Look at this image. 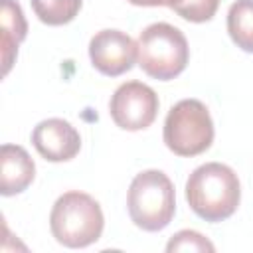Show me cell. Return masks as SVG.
Wrapping results in <instances>:
<instances>
[{
    "instance_id": "1",
    "label": "cell",
    "mask_w": 253,
    "mask_h": 253,
    "mask_svg": "<svg viewBox=\"0 0 253 253\" xmlns=\"http://www.w3.org/2000/svg\"><path fill=\"white\" fill-rule=\"evenodd\" d=\"M186 200L198 217L210 223L223 221L241 202L239 178L227 164L206 162L188 176Z\"/></svg>"
},
{
    "instance_id": "2",
    "label": "cell",
    "mask_w": 253,
    "mask_h": 253,
    "mask_svg": "<svg viewBox=\"0 0 253 253\" xmlns=\"http://www.w3.org/2000/svg\"><path fill=\"white\" fill-rule=\"evenodd\" d=\"M105 227V217L99 202L85 192L61 194L49 213V229L57 243L69 249H79L95 243Z\"/></svg>"
},
{
    "instance_id": "3",
    "label": "cell",
    "mask_w": 253,
    "mask_h": 253,
    "mask_svg": "<svg viewBox=\"0 0 253 253\" xmlns=\"http://www.w3.org/2000/svg\"><path fill=\"white\" fill-rule=\"evenodd\" d=\"M130 221L142 231H162L176 213L174 184L162 170L138 172L126 194Z\"/></svg>"
},
{
    "instance_id": "4",
    "label": "cell",
    "mask_w": 253,
    "mask_h": 253,
    "mask_svg": "<svg viewBox=\"0 0 253 253\" xmlns=\"http://www.w3.org/2000/svg\"><path fill=\"white\" fill-rule=\"evenodd\" d=\"M136 45L140 69L158 81H170L178 77L190 61L186 36L176 26L166 22L146 26L140 32Z\"/></svg>"
},
{
    "instance_id": "5",
    "label": "cell",
    "mask_w": 253,
    "mask_h": 253,
    "mask_svg": "<svg viewBox=\"0 0 253 253\" xmlns=\"http://www.w3.org/2000/svg\"><path fill=\"white\" fill-rule=\"evenodd\" d=\"M213 121L208 107L198 99L178 101L164 121V144L176 156H198L213 142Z\"/></svg>"
},
{
    "instance_id": "6",
    "label": "cell",
    "mask_w": 253,
    "mask_h": 253,
    "mask_svg": "<svg viewBox=\"0 0 253 253\" xmlns=\"http://www.w3.org/2000/svg\"><path fill=\"white\" fill-rule=\"evenodd\" d=\"M158 95L140 81H126L115 89L109 101L113 123L123 130H144L158 115Z\"/></svg>"
},
{
    "instance_id": "7",
    "label": "cell",
    "mask_w": 253,
    "mask_h": 253,
    "mask_svg": "<svg viewBox=\"0 0 253 253\" xmlns=\"http://www.w3.org/2000/svg\"><path fill=\"white\" fill-rule=\"evenodd\" d=\"M89 59L99 73L119 77L132 69L138 59V45L121 30H101L89 42Z\"/></svg>"
},
{
    "instance_id": "8",
    "label": "cell",
    "mask_w": 253,
    "mask_h": 253,
    "mask_svg": "<svg viewBox=\"0 0 253 253\" xmlns=\"http://www.w3.org/2000/svg\"><path fill=\"white\" fill-rule=\"evenodd\" d=\"M32 144L42 158L49 162H67L79 154L81 134L69 121L53 117L34 126Z\"/></svg>"
},
{
    "instance_id": "9",
    "label": "cell",
    "mask_w": 253,
    "mask_h": 253,
    "mask_svg": "<svg viewBox=\"0 0 253 253\" xmlns=\"http://www.w3.org/2000/svg\"><path fill=\"white\" fill-rule=\"evenodd\" d=\"M36 178V164L28 150L18 144H2L0 148V194H22Z\"/></svg>"
},
{
    "instance_id": "10",
    "label": "cell",
    "mask_w": 253,
    "mask_h": 253,
    "mask_svg": "<svg viewBox=\"0 0 253 253\" xmlns=\"http://www.w3.org/2000/svg\"><path fill=\"white\" fill-rule=\"evenodd\" d=\"M28 24L16 0H0V47H2V75L6 77L16 55L18 45L26 40Z\"/></svg>"
},
{
    "instance_id": "11",
    "label": "cell",
    "mask_w": 253,
    "mask_h": 253,
    "mask_svg": "<svg viewBox=\"0 0 253 253\" xmlns=\"http://www.w3.org/2000/svg\"><path fill=\"white\" fill-rule=\"evenodd\" d=\"M227 34L245 53H253V0H237L227 10Z\"/></svg>"
},
{
    "instance_id": "12",
    "label": "cell",
    "mask_w": 253,
    "mask_h": 253,
    "mask_svg": "<svg viewBox=\"0 0 253 253\" xmlns=\"http://www.w3.org/2000/svg\"><path fill=\"white\" fill-rule=\"evenodd\" d=\"M34 14L47 26H63L75 20L83 0H30Z\"/></svg>"
},
{
    "instance_id": "13",
    "label": "cell",
    "mask_w": 253,
    "mask_h": 253,
    "mask_svg": "<svg viewBox=\"0 0 253 253\" xmlns=\"http://www.w3.org/2000/svg\"><path fill=\"white\" fill-rule=\"evenodd\" d=\"M219 0H180L172 10L194 24H202V22H210L215 12H217Z\"/></svg>"
},
{
    "instance_id": "14",
    "label": "cell",
    "mask_w": 253,
    "mask_h": 253,
    "mask_svg": "<svg viewBox=\"0 0 253 253\" xmlns=\"http://www.w3.org/2000/svg\"><path fill=\"white\" fill-rule=\"evenodd\" d=\"M166 251H215V247L200 231L182 229L170 237V241L166 243Z\"/></svg>"
},
{
    "instance_id": "15",
    "label": "cell",
    "mask_w": 253,
    "mask_h": 253,
    "mask_svg": "<svg viewBox=\"0 0 253 253\" xmlns=\"http://www.w3.org/2000/svg\"><path fill=\"white\" fill-rule=\"evenodd\" d=\"M134 6H168L170 10L180 2V0H128Z\"/></svg>"
}]
</instances>
